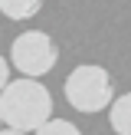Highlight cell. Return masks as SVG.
I'll list each match as a JSON object with an SVG mask.
<instances>
[{
	"label": "cell",
	"instance_id": "cell-1",
	"mask_svg": "<svg viewBox=\"0 0 131 135\" xmlns=\"http://www.w3.org/2000/svg\"><path fill=\"white\" fill-rule=\"evenodd\" d=\"M52 115V96L36 76H20L0 89V119L7 132H36Z\"/></svg>",
	"mask_w": 131,
	"mask_h": 135
},
{
	"label": "cell",
	"instance_id": "cell-2",
	"mask_svg": "<svg viewBox=\"0 0 131 135\" xmlns=\"http://www.w3.org/2000/svg\"><path fill=\"white\" fill-rule=\"evenodd\" d=\"M111 99H115V86H111L108 69L102 66H75L66 79V102L79 112L95 115Z\"/></svg>",
	"mask_w": 131,
	"mask_h": 135
},
{
	"label": "cell",
	"instance_id": "cell-3",
	"mask_svg": "<svg viewBox=\"0 0 131 135\" xmlns=\"http://www.w3.org/2000/svg\"><path fill=\"white\" fill-rule=\"evenodd\" d=\"M59 50L49 33L43 30H26L10 43V63L17 66L20 76H46L56 66Z\"/></svg>",
	"mask_w": 131,
	"mask_h": 135
},
{
	"label": "cell",
	"instance_id": "cell-4",
	"mask_svg": "<svg viewBox=\"0 0 131 135\" xmlns=\"http://www.w3.org/2000/svg\"><path fill=\"white\" fill-rule=\"evenodd\" d=\"M108 122L111 129H115L118 135H131V92H124V96L111 99L108 102Z\"/></svg>",
	"mask_w": 131,
	"mask_h": 135
},
{
	"label": "cell",
	"instance_id": "cell-5",
	"mask_svg": "<svg viewBox=\"0 0 131 135\" xmlns=\"http://www.w3.org/2000/svg\"><path fill=\"white\" fill-rule=\"evenodd\" d=\"M43 10V0H0V13L7 20H33Z\"/></svg>",
	"mask_w": 131,
	"mask_h": 135
},
{
	"label": "cell",
	"instance_id": "cell-6",
	"mask_svg": "<svg viewBox=\"0 0 131 135\" xmlns=\"http://www.w3.org/2000/svg\"><path fill=\"white\" fill-rule=\"evenodd\" d=\"M36 132H39V135H79V125H72L69 119H52V115H49Z\"/></svg>",
	"mask_w": 131,
	"mask_h": 135
},
{
	"label": "cell",
	"instance_id": "cell-7",
	"mask_svg": "<svg viewBox=\"0 0 131 135\" xmlns=\"http://www.w3.org/2000/svg\"><path fill=\"white\" fill-rule=\"evenodd\" d=\"M7 83H10V63H7V59L0 56V89H3Z\"/></svg>",
	"mask_w": 131,
	"mask_h": 135
},
{
	"label": "cell",
	"instance_id": "cell-8",
	"mask_svg": "<svg viewBox=\"0 0 131 135\" xmlns=\"http://www.w3.org/2000/svg\"><path fill=\"white\" fill-rule=\"evenodd\" d=\"M0 132H3V119H0Z\"/></svg>",
	"mask_w": 131,
	"mask_h": 135
}]
</instances>
